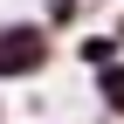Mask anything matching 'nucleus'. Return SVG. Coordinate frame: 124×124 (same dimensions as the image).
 <instances>
[{
  "label": "nucleus",
  "instance_id": "obj_1",
  "mask_svg": "<svg viewBox=\"0 0 124 124\" xmlns=\"http://www.w3.org/2000/svg\"><path fill=\"white\" fill-rule=\"evenodd\" d=\"M55 55H62V41L41 21H0V90L7 83H41L55 69Z\"/></svg>",
  "mask_w": 124,
  "mask_h": 124
},
{
  "label": "nucleus",
  "instance_id": "obj_2",
  "mask_svg": "<svg viewBox=\"0 0 124 124\" xmlns=\"http://www.w3.org/2000/svg\"><path fill=\"white\" fill-rule=\"evenodd\" d=\"M117 55H124V41L110 35V28H76V69L97 76V69H110Z\"/></svg>",
  "mask_w": 124,
  "mask_h": 124
},
{
  "label": "nucleus",
  "instance_id": "obj_3",
  "mask_svg": "<svg viewBox=\"0 0 124 124\" xmlns=\"http://www.w3.org/2000/svg\"><path fill=\"white\" fill-rule=\"evenodd\" d=\"M35 21L62 41V35H76V28L90 21V0H41V14H35Z\"/></svg>",
  "mask_w": 124,
  "mask_h": 124
},
{
  "label": "nucleus",
  "instance_id": "obj_4",
  "mask_svg": "<svg viewBox=\"0 0 124 124\" xmlns=\"http://www.w3.org/2000/svg\"><path fill=\"white\" fill-rule=\"evenodd\" d=\"M90 90H97L103 117H110V124H124V55L110 62V69H97V76H90Z\"/></svg>",
  "mask_w": 124,
  "mask_h": 124
},
{
  "label": "nucleus",
  "instance_id": "obj_5",
  "mask_svg": "<svg viewBox=\"0 0 124 124\" xmlns=\"http://www.w3.org/2000/svg\"><path fill=\"white\" fill-rule=\"evenodd\" d=\"M110 35H117V41H124V7H117V14H110Z\"/></svg>",
  "mask_w": 124,
  "mask_h": 124
},
{
  "label": "nucleus",
  "instance_id": "obj_6",
  "mask_svg": "<svg viewBox=\"0 0 124 124\" xmlns=\"http://www.w3.org/2000/svg\"><path fill=\"white\" fill-rule=\"evenodd\" d=\"M0 124H7V90H0Z\"/></svg>",
  "mask_w": 124,
  "mask_h": 124
},
{
  "label": "nucleus",
  "instance_id": "obj_7",
  "mask_svg": "<svg viewBox=\"0 0 124 124\" xmlns=\"http://www.w3.org/2000/svg\"><path fill=\"white\" fill-rule=\"evenodd\" d=\"M90 7H97V0H90Z\"/></svg>",
  "mask_w": 124,
  "mask_h": 124
}]
</instances>
